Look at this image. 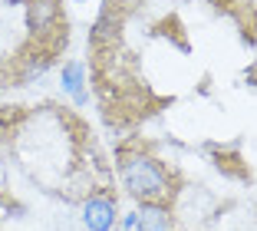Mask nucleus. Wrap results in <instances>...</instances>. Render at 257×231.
Wrapping results in <instances>:
<instances>
[{"instance_id":"obj_1","label":"nucleus","mask_w":257,"mask_h":231,"mask_svg":"<svg viewBox=\"0 0 257 231\" xmlns=\"http://www.w3.org/2000/svg\"><path fill=\"white\" fill-rule=\"evenodd\" d=\"M119 179H122L128 195H136L142 201H159L172 188V179H168L165 165L155 156H149V152H128V156H122Z\"/></svg>"},{"instance_id":"obj_2","label":"nucleus","mask_w":257,"mask_h":231,"mask_svg":"<svg viewBox=\"0 0 257 231\" xmlns=\"http://www.w3.org/2000/svg\"><path fill=\"white\" fill-rule=\"evenodd\" d=\"M83 224L89 231H109L115 224V201L109 195H92L83 205Z\"/></svg>"},{"instance_id":"obj_3","label":"nucleus","mask_w":257,"mask_h":231,"mask_svg":"<svg viewBox=\"0 0 257 231\" xmlns=\"http://www.w3.org/2000/svg\"><path fill=\"white\" fill-rule=\"evenodd\" d=\"M60 86L63 93L73 96L76 106H86L89 103V93H86V63L83 60H66L60 66Z\"/></svg>"},{"instance_id":"obj_4","label":"nucleus","mask_w":257,"mask_h":231,"mask_svg":"<svg viewBox=\"0 0 257 231\" xmlns=\"http://www.w3.org/2000/svg\"><path fill=\"white\" fill-rule=\"evenodd\" d=\"M136 231H172V211L159 201H142L136 211Z\"/></svg>"},{"instance_id":"obj_5","label":"nucleus","mask_w":257,"mask_h":231,"mask_svg":"<svg viewBox=\"0 0 257 231\" xmlns=\"http://www.w3.org/2000/svg\"><path fill=\"white\" fill-rule=\"evenodd\" d=\"M60 20V4L56 0H30L27 4V27L33 33H46Z\"/></svg>"},{"instance_id":"obj_6","label":"nucleus","mask_w":257,"mask_h":231,"mask_svg":"<svg viewBox=\"0 0 257 231\" xmlns=\"http://www.w3.org/2000/svg\"><path fill=\"white\" fill-rule=\"evenodd\" d=\"M115 27H119L115 14H112V10H102V14L96 17V23L89 27V43L102 46V43H109V40H115Z\"/></svg>"},{"instance_id":"obj_7","label":"nucleus","mask_w":257,"mask_h":231,"mask_svg":"<svg viewBox=\"0 0 257 231\" xmlns=\"http://www.w3.org/2000/svg\"><path fill=\"white\" fill-rule=\"evenodd\" d=\"M50 66H53V56H46V53H40V56H30V60L23 63V83H33V80H43L46 73H50Z\"/></svg>"},{"instance_id":"obj_8","label":"nucleus","mask_w":257,"mask_h":231,"mask_svg":"<svg viewBox=\"0 0 257 231\" xmlns=\"http://www.w3.org/2000/svg\"><path fill=\"white\" fill-rule=\"evenodd\" d=\"M122 228H128V231L136 228V211H132V215H125V218H122Z\"/></svg>"},{"instance_id":"obj_9","label":"nucleus","mask_w":257,"mask_h":231,"mask_svg":"<svg viewBox=\"0 0 257 231\" xmlns=\"http://www.w3.org/2000/svg\"><path fill=\"white\" fill-rule=\"evenodd\" d=\"M0 182H4V165H0Z\"/></svg>"},{"instance_id":"obj_10","label":"nucleus","mask_w":257,"mask_h":231,"mask_svg":"<svg viewBox=\"0 0 257 231\" xmlns=\"http://www.w3.org/2000/svg\"><path fill=\"white\" fill-rule=\"evenodd\" d=\"M76 4H83V0H76Z\"/></svg>"}]
</instances>
